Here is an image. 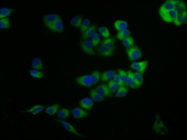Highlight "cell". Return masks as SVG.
I'll list each match as a JSON object with an SVG mask.
<instances>
[{
  "label": "cell",
  "mask_w": 187,
  "mask_h": 140,
  "mask_svg": "<svg viewBox=\"0 0 187 140\" xmlns=\"http://www.w3.org/2000/svg\"><path fill=\"white\" fill-rule=\"evenodd\" d=\"M153 129L157 133L163 135H167L169 133L168 129L163 123L158 114L156 115Z\"/></svg>",
  "instance_id": "cell-1"
},
{
  "label": "cell",
  "mask_w": 187,
  "mask_h": 140,
  "mask_svg": "<svg viewBox=\"0 0 187 140\" xmlns=\"http://www.w3.org/2000/svg\"><path fill=\"white\" fill-rule=\"evenodd\" d=\"M126 52L130 61H133L140 58L142 56V53L139 48L136 46L126 49Z\"/></svg>",
  "instance_id": "cell-2"
},
{
  "label": "cell",
  "mask_w": 187,
  "mask_h": 140,
  "mask_svg": "<svg viewBox=\"0 0 187 140\" xmlns=\"http://www.w3.org/2000/svg\"><path fill=\"white\" fill-rule=\"evenodd\" d=\"M80 45L83 51L87 54L94 55L95 53L93 49L91 41L88 40H83L80 42Z\"/></svg>",
  "instance_id": "cell-3"
},
{
  "label": "cell",
  "mask_w": 187,
  "mask_h": 140,
  "mask_svg": "<svg viewBox=\"0 0 187 140\" xmlns=\"http://www.w3.org/2000/svg\"><path fill=\"white\" fill-rule=\"evenodd\" d=\"M60 17V16L55 14H51L44 16L43 17V21L46 26L51 30L54 24Z\"/></svg>",
  "instance_id": "cell-4"
},
{
  "label": "cell",
  "mask_w": 187,
  "mask_h": 140,
  "mask_svg": "<svg viewBox=\"0 0 187 140\" xmlns=\"http://www.w3.org/2000/svg\"><path fill=\"white\" fill-rule=\"evenodd\" d=\"M148 60H145L141 62H133L130 67L143 75L148 66Z\"/></svg>",
  "instance_id": "cell-5"
},
{
  "label": "cell",
  "mask_w": 187,
  "mask_h": 140,
  "mask_svg": "<svg viewBox=\"0 0 187 140\" xmlns=\"http://www.w3.org/2000/svg\"><path fill=\"white\" fill-rule=\"evenodd\" d=\"M76 82L82 86L89 87L92 85L90 75H85L77 77L75 79Z\"/></svg>",
  "instance_id": "cell-6"
},
{
  "label": "cell",
  "mask_w": 187,
  "mask_h": 140,
  "mask_svg": "<svg viewBox=\"0 0 187 140\" xmlns=\"http://www.w3.org/2000/svg\"><path fill=\"white\" fill-rule=\"evenodd\" d=\"M98 93L103 96L112 97V93L109 89L107 85L101 84L98 85L94 89Z\"/></svg>",
  "instance_id": "cell-7"
},
{
  "label": "cell",
  "mask_w": 187,
  "mask_h": 140,
  "mask_svg": "<svg viewBox=\"0 0 187 140\" xmlns=\"http://www.w3.org/2000/svg\"><path fill=\"white\" fill-rule=\"evenodd\" d=\"M175 5L169 0L166 1L160 7L159 10V13L161 17L168 11L174 9Z\"/></svg>",
  "instance_id": "cell-8"
},
{
  "label": "cell",
  "mask_w": 187,
  "mask_h": 140,
  "mask_svg": "<svg viewBox=\"0 0 187 140\" xmlns=\"http://www.w3.org/2000/svg\"><path fill=\"white\" fill-rule=\"evenodd\" d=\"M178 13L174 9L167 12L161 17L164 21L168 23L171 22L173 21Z\"/></svg>",
  "instance_id": "cell-9"
},
{
  "label": "cell",
  "mask_w": 187,
  "mask_h": 140,
  "mask_svg": "<svg viewBox=\"0 0 187 140\" xmlns=\"http://www.w3.org/2000/svg\"><path fill=\"white\" fill-rule=\"evenodd\" d=\"M115 50L109 48L101 44L98 48V51L99 53L102 56L109 57L113 54Z\"/></svg>",
  "instance_id": "cell-10"
},
{
  "label": "cell",
  "mask_w": 187,
  "mask_h": 140,
  "mask_svg": "<svg viewBox=\"0 0 187 140\" xmlns=\"http://www.w3.org/2000/svg\"><path fill=\"white\" fill-rule=\"evenodd\" d=\"M97 28V26L96 24L92 25L87 30L82 34L81 38L83 40H85L91 38L96 33Z\"/></svg>",
  "instance_id": "cell-11"
},
{
  "label": "cell",
  "mask_w": 187,
  "mask_h": 140,
  "mask_svg": "<svg viewBox=\"0 0 187 140\" xmlns=\"http://www.w3.org/2000/svg\"><path fill=\"white\" fill-rule=\"evenodd\" d=\"M116 74L114 70H107L101 74L100 79L102 82H106L113 78Z\"/></svg>",
  "instance_id": "cell-12"
},
{
  "label": "cell",
  "mask_w": 187,
  "mask_h": 140,
  "mask_svg": "<svg viewBox=\"0 0 187 140\" xmlns=\"http://www.w3.org/2000/svg\"><path fill=\"white\" fill-rule=\"evenodd\" d=\"M72 113L75 118H82L87 117L88 113L87 112L79 108H76L72 111Z\"/></svg>",
  "instance_id": "cell-13"
},
{
  "label": "cell",
  "mask_w": 187,
  "mask_h": 140,
  "mask_svg": "<svg viewBox=\"0 0 187 140\" xmlns=\"http://www.w3.org/2000/svg\"><path fill=\"white\" fill-rule=\"evenodd\" d=\"M79 104L82 108L89 110L91 109L92 108L93 102L90 98H85L80 100Z\"/></svg>",
  "instance_id": "cell-14"
},
{
  "label": "cell",
  "mask_w": 187,
  "mask_h": 140,
  "mask_svg": "<svg viewBox=\"0 0 187 140\" xmlns=\"http://www.w3.org/2000/svg\"><path fill=\"white\" fill-rule=\"evenodd\" d=\"M60 122L63 126L64 128L68 131L74 133L75 135L80 137L85 138L79 133L75 129L74 127L68 122L60 120H56Z\"/></svg>",
  "instance_id": "cell-15"
},
{
  "label": "cell",
  "mask_w": 187,
  "mask_h": 140,
  "mask_svg": "<svg viewBox=\"0 0 187 140\" xmlns=\"http://www.w3.org/2000/svg\"><path fill=\"white\" fill-rule=\"evenodd\" d=\"M63 28L62 21L60 17L54 24L51 30L54 32L61 33L62 32Z\"/></svg>",
  "instance_id": "cell-16"
},
{
  "label": "cell",
  "mask_w": 187,
  "mask_h": 140,
  "mask_svg": "<svg viewBox=\"0 0 187 140\" xmlns=\"http://www.w3.org/2000/svg\"><path fill=\"white\" fill-rule=\"evenodd\" d=\"M114 25L116 29L119 31L126 29L127 27L126 21L120 20H116L114 22Z\"/></svg>",
  "instance_id": "cell-17"
},
{
  "label": "cell",
  "mask_w": 187,
  "mask_h": 140,
  "mask_svg": "<svg viewBox=\"0 0 187 140\" xmlns=\"http://www.w3.org/2000/svg\"><path fill=\"white\" fill-rule=\"evenodd\" d=\"M133 75L136 89L140 87L142 84L143 81V77L142 75L138 72L133 73Z\"/></svg>",
  "instance_id": "cell-18"
},
{
  "label": "cell",
  "mask_w": 187,
  "mask_h": 140,
  "mask_svg": "<svg viewBox=\"0 0 187 140\" xmlns=\"http://www.w3.org/2000/svg\"><path fill=\"white\" fill-rule=\"evenodd\" d=\"M89 94L92 99L95 101L99 102L104 100V97L98 93L95 89L90 90Z\"/></svg>",
  "instance_id": "cell-19"
},
{
  "label": "cell",
  "mask_w": 187,
  "mask_h": 140,
  "mask_svg": "<svg viewBox=\"0 0 187 140\" xmlns=\"http://www.w3.org/2000/svg\"><path fill=\"white\" fill-rule=\"evenodd\" d=\"M115 40L114 38H106L102 41L101 44L110 48L115 49Z\"/></svg>",
  "instance_id": "cell-20"
},
{
  "label": "cell",
  "mask_w": 187,
  "mask_h": 140,
  "mask_svg": "<svg viewBox=\"0 0 187 140\" xmlns=\"http://www.w3.org/2000/svg\"><path fill=\"white\" fill-rule=\"evenodd\" d=\"M128 90V86L125 85L119 86L115 96L119 98L123 97L127 94Z\"/></svg>",
  "instance_id": "cell-21"
},
{
  "label": "cell",
  "mask_w": 187,
  "mask_h": 140,
  "mask_svg": "<svg viewBox=\"0 0 187 140\" xmlns=\"http://www.w3.org/2000/svg\"><path fill=\"white\" fill-rule=\"evenodd\" d=\"M127 72L128 76L127 82L128 86L133 89H136L133 73L130 70H127Z\"/></svg>",
  "instance_id": "cell-22"
},
{
  "label": "cell",
  "mask_w": 187,
  "mask_h": 140,
  "mask_svg": "<svg viewBox=\"0 0 187 140\" xmlns=\"http://www.w3.org/2000/svg\"><path fill=\"white\" fill-rule=\"evenodd\" d=\"M101 73L98 70H95L92 72L90 75L92 84L97 83L100 79Z\"/></svg>",
  "instance_id": "cell-23"
},
{
  "label": "cell",
  "mask_w": 187,
  "mask_h": 140,
  "mask_svg": "<svg viewBox=\"0 0 187 140\" xmlns=\"http://www.w3.org/2000/svg\"><path fill=\"white\" fill-rule=\"evenodd\" d=\"M82 21V16L76 15L72 18L70 22L71 24L74 27H80Z\"/></svg>",
  "instance_id": "cell-24"
},
{
  "label": "cell",
  "mask_w": 187,
  "mask_h": 140,
  "mask_svg": "<svg viewBox=\"0 0 187 140\" xmlns=\"http://www.w3.org/2000/svg\"><path fill=\"white\" fill-rule=\"evenodd\" d=\"M122 43L123 46L127 49L134 46V41L133 38L129 35L123 40Z\"/></svg>",
  "instance_id": "cell-25"
},
{
  "label": "cell",
  "mask_w": 187,
  "mask_h": 140,
  "mask_svg": "<svg viewBox=\"0 0 187 140\" xmlns=\"http://www.w3.org/2000/svg\"><path fill=\"white\" fill-rule=\"evenodd\" d=\"M130 31L126 29L123 30L119 31L116 36V37L118 39L122 41L125 38L129 36Z\"/></svg>",
  "instance_id": "cell-26"
},
{
  "label": "cell",
  "mask_w": 187,
  "mask_h": 140,
  "mask_svg": "<svg viewBox=\"0 0 187 140\" xmlns=\"http://www.w3.org/2000/svg\"><path fill=\"white\" fill-rule=\"evenodd\" d=\"M70 115V110L67 109L62 108L57 113L58 117L60 119H63L68 117Z\"/></svg>",
  "instance_id": "cell-27"
},
{
  "label": "cell",
  "mask_w": 187,
  "mask_h": 140,
  "mask_svg": "<svg viewBox=\"0 0 187 140\" xmlns=\"http://www.w3.org/2000/svg\"><path fill=\"white\" fill-rule=\"evenodd\" d=\"M44 107V106L37 105L29 110L23 111L22 112L31 113L33 114H36L42 111Z\"/></svg>",
  "instance_id": "cell-28"
},
{
  "label": "cell",
  "mask_w": 187,
  "mask_h": 140,
  "mask_svg": "<svg viewBox=\"0 0 187 140\" xmlns=\"http://www.w3.org/2000/svg\"><path fill=\"white\" fill-rule=\"evenodd\" d=\"M91 26L90 22L89 19H85L83 20L79 27L82 34L87 30Z\"/></svg>",
  "instance_id": "cell-29"
},
{
  "label": "cell",
  "mask_w": 187,
  "mask_h": 140,
  "mask_svg": "<svg viewBox=\"0 0 187 140\" xmlns=\"http://www.w3.org/2000/svg\"><path fill=\"white\" fill-rule=\"evenodd\" d=\"M60 106L59 104H56L49 106L46 109L45 112L49 115H53L57 111Z\"/></svg>",
  "instance_id": "cell-30"
},
{
  "label": "cell",
  "mask_w": 187,
  "mask_h": 140,
  "mask_svg": "<svg viewBox=\"0 0 187 140\" xmlns=\"http://www.w3.org/2000/svg\"><path fill=\"white\" fill-rule=\"evenodd\" d=\"M32 64L33 68L35 69L39 70L43 68V64L39 58H34L32 60Z\"/></svg>",
  "instance_id": "cell-31"
},
{
  "label": "cell",
  "mask_w": 187,
  "mask_h": 140,
  "mask_svg": "<svg viewBox=\"0 0 187 140\" xmlns=\"http://www.w3.org/2000/svg\"><path fill=\"white\" fill-rule=\"evenodd\" d=\"M118 74L123 80L125 85L127 86H129L127 82L128 76L127 72L121 69L118 70Z\"/></svg>",
  "instance_id": "cell-32"
},
{
  "label": "cell",
  "mask_w": 187,
  "mask_h": 140,
  "mask_svg": "<svg viewBox=\"0 0 187 140\" xmlns=\"http://www.w3.org/2000/svg\"><path fill=\"white\" fill-rule=\"evenodd\" d=\"M186 5L183 1H180L175 5L174 9L178 12H182L186 10Z\"/></svg>",
  "instance_id": "cell-33"
},
{
  "label": "cell",
  "mask_w": 187,
  "mask_h": 140,
  "mask_svg": "<svg viewBox=\"0 0 187 140\" xmlns=\"http://www.w3.org/2000/svg\"><path fill=\"white\" fill-rule=\"evenodd\" d=\"M100 33L103 37L106 38H109L110 33L108 29L105 27H102L98 29Z\"/></svg>",
  "instance_id": "cell-34"
},
{
  "label": "cell",
  "mask_w": 187,
  "mask_h": 140,
  "mask_svg": "<svg viewBox=\"0 0 187 140\" xmlns=\"http://www.w3.org/2000/svg\"><path fill=\"white\" fill-rule=\"evenodd\" d=\"M107 85L109 89L112 93L115 92L119 87L118 86L113 80L108 81Z\"/></svg>",
  "instance_id": "cell-35"
},
{
  "label": "cell",
  "mask_w": 187,
  "mask_h": 140,
  "mask_svg": "<svg viewBox=\"0 0 187 140\" xmlns=\"http://www.w3.org/2000/svg\"><path fill=\"white\" fill-rule=\"evenodd\" d=\"M100 36L99 34L95 33L91 38V42L93 46L96 47L99 44L100 40Z\"/></svg>",
  "instance_id": "cell-36"
},
{
  "label": "cell",
  "mask_w": 187,
  "mask_h": 140,
  "mask_svg": "<svg viewBox=\"0 0 187 140\" xmlns=\"http://www.w3.org/2000/svg\"><path fill=\"white\" fill-rule=\"evenodd\" d=\"M30 72L31 76L35 78H41L44 76V73L43 72L38 71L35 69L30 70Z\"/></svg>",
  "instance_id": "cell-37"
},
{
  "label": "cell",
  "mask_w": 187,
  "mask_h": 140,
  "mask_svg": "<svg viewBox=\"0 0 187 140\" xmlns=\"http://www.w3.org/2000/svg\"><path fill=\"white\" fill-rule=\"evenodd\" d=\"M174 24L176 26L181 25L184 22L182 15L180 13H178L173 21Z\"/></svg>",
  "instance_id": "cell-38"
},
{
  "label": "cell",
  "mask_w": 187,
  "mask_h": 140,
  "mask_svg": "<svg viewBox=\"0 0 187 140\" xmlns=\"http://www.w3.org/2000/svg\"><path fill=\"white\" fill-rule=\"evenodd\" d=\"M10 26L9 19L7 18H3L0 20L1 29L9 28Z\"/></svg>",
  "instance_id": "cell-39"
},
{
  "label": "cell",
  "mask_w": 187,
  "mask_h": 140,
  "mask_svg": "<svg viewBox=\"0 0 187 140\" xmlns=\"http://www.w3.org/2000/svg\"><path fill=\"white\" fill-rule=\"evenodd\" d=\"M12 11V10L5 8L1 9L0 18H2L8 16L11 13Z\"/></svg>",
  "instance_id": "cell-40"
},
{
  "label": "cell",
  "mask_w": 187,
  "mask_h": 140,
  "mask_svg": "<svg viewBox=\"0 0 187 140\" xmlns=\"http://www.w3.org/2000/svg\"><path fill=\"white\" fill-rule=\"evenodd\" d=\"M113 78V80L119 87L125 85L118 74H116Z\"/></svg>",
  "instance_id": "cell-41"
},
{
  "label": "cell",
  "mask_w": 187,
  "mask_h": 140,
  "mask_svg": "<svg viewBox=\"0 0 187 140\" xmlns=\"http://www.w3.org/2000/svg\"><path fill=\"white\" fill-rule=\"evenodd\" d=\"M181 15L183 19L184 22L186 23V18H187V11L186 10H185L181 12Z\"/></svg>",
  "instance_id": "cell-42"
},
{
  "label": "cell",
  "mask_w": 187,
  "mask_h": 140,
  "mask_svg": "<svg viewBox=\"0 0 187 140\" xmlns=\"http://www.w3.org/2000/svg\"><path fill=\"white\" fill-rule=\"evenodd\" d=\"M175 5L177 4L180 1L179 0H169Z\"/></svg>",
  "instance_id": "cell-43"
}]
</instances>
